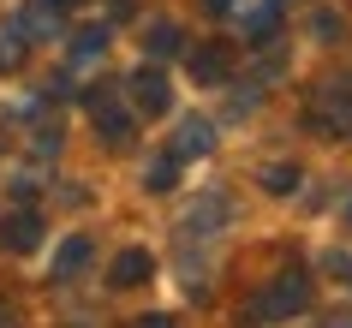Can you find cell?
I'll return each mask as SVG.
<instances>
[{"instance_id":"603a6c76","label":"cell","mask_w":352,"mask_h":328,"mask_svg":"<svg viewBox=\"0 0 352 328\" xmlns=\"http://www.w3.org/2000/svg\"><path fill=\"white\" fill-rule=\"evenodd\" d=\"M54 6H78V0H54Z\"/></svg>"},{"instance_id":"2e32d148","label":"cell","mask_w":352,"mask_h":328,"mask_svg":"<svg viewBox=\"0 0 352 328\" xmlns=\"http://www.w3.org/2000/svg\"><path fill=\"white\" fill-rule=\"evenodd\" d=\"M24 66V36L19 30H0V72H19Z\"/></svg>"},{"instance_id":"8fae6325","label":"cell","mask_w":352,"mask_h":328,"mask_svg":"<svg viewBox=\"0 0 352 328\" xmlns=\"http://www.w3.org/2000/svg\"><path fill=\"white\" fill-rule=\"evenodd\" d=\"M191 66V84H227V48L221 42H204L197 54H186Z\"/></svg>"},{"instance_id":"5b68a950","label":"cell","mask_w":352,"mask_h":328,"mask_svg":"<svg viewBox=\"0 0 352 328\" xmlns=\"http://www.w3.org/2000/svg\"><path fill=\"white\" fill-rule=\"evenodd\" d=\"M167 102H173V84H167L155 66L131 72V108H138V113H167Z\"/></svg>"},{"instance_id":"52a82bcc","label":"cell","mask_w":352,"mask_h":328,"mask_svg":"<svg viewBox=\"0 0 352 328\" xmlns=\"http://www.w3.org/2000/svg\"><path fill=\"white\" fill-rule=\"evenodd\" d=\"M149 274H155V256H149L144 245H126V251L113 256V269H108V281H113V287H144Z\"/></svg>"},{"instance_id":"6da1fadb","label":"cell","mask_w":352,"mask_h":328,"mask_svg":"<svg viewBox=\"0 0 352 328\" xmlns=\"http://www.w3.org/2000/svg\"><path fill=\"white\" fill-rule=\"evenodd\" d=\"M305 305H311V281L293 269V274H275V281L245 305V316H257V322H280V316H298Z\"/></svg>"},{"instance_id":"7402d4cb","label":"cell","mask_w":352,"mask_h":328,"mask_svg":"<svg viewBox=\"0 0 352 328\" xmlns=\"http://www.w3.org/2000/svg\"><path fill=\"white\" fill-rule=\"evenodd\" d=\"M0 322H12V310H6V305H0Z\"/></svg>"},{"instance_id":"cb8c5ba5","label":"cell","mask_w":352,"mask_h":328,"mask_svg":"<svg viewBox=\"0 0 352 328\" xmlns=\"http://www.w3.org/2000/svg\"><path fill=\"white\" fill-rule=\"evenodd\" d=\"M346 221H352V203H346Z\"/></svg>"},{"instance_id":"30bf717a","label":"cell","mask_w":352,"mask_h":328,"mask_svg":"<svg viewBox=\"0 0 352 328\" xmlns=\"http://www.w3.org/2000/svg\"><path fill=\"white\" fill-rule=\"evenodd\" d=\"M209 149H215V126H209V120H186V126L173 131V155H179V162H197Z\"/></svg>"},{"instance_id":"277c9868","label":"cell","mask_w":352,"mask_h":328,"mask_svg":"<svg viewBox=\"0 0 352 328\" xmlns=\"http://www.w3.org/2000/svg\"><path fill=\"white\" fill-rule=\"evenodd\" d=\"M36 245H42V215H36V209H12V215H0V251L30 256Z\"/></svg>"},{"instance_id":"3957f363","label":"cell","mask_w":352,"mask_h":328,"mask_svg":"<svg viewBox=\"0 0 352 328\" xmlns=\"http://www.w3.org/2000/svg\"><path fill=\"white\" fill-rule=\"evenodd\" d=\"M84 108H90V120H96V138H102V144H131V113L120 108V102H113L108 90H90L84 96Z\"/></svg>"},{"instance_id":"ffe728a7","label":"cell","mask_w":352,"mask_h":328,"mask_svg":"<svg viewBox=\"0 0 352 328\" xmlns=\"http://www.w3.org/2000/svg\"><path fill=\"white\" fill-rule=\"evenodd\" d=\"M204 12L209 19H227V12H239V0H204Z\"/></svg>"},{"instance_id":"7c38bea8","label":"cell","mask_w":352,"mask_h":328,"mask_svg":"<svg viewBox=\"0 0 352 328\" xmlns=\"http://www.w3.org/2000/svg\"><path fill=\"white\" fill-rule=\"evenodd\" d=\"M186 48V30L173 19H155V24H144V54L149 60H167V54H179Z\"/></svg>"},{"instance_id":"5bb4252c","label":"cell","mask_w":352,"mask_h":328,"mask_svg":"<svg viewBox=\"0 0 352 328\" xmlns=\"http://www.w3.org/2000/svg\"><path fill=\"white\" fill-rule=\"evenodd\" d=\"M239 24H245V42H269L280 30V6H269V0H263L257 12H239Z\"/></svg>"},{"instance_id":"9a60e30c","label":"cell","mask_w":352,"mask_h":328,"mask_svg":"<svg viewBox=\"0 0 352 328\" xmlns=\"http://www.w3.org/2000/svg\"><path fill=\"white\" fill-rule=\"evenodd\" d=\"M144 185H149V191H173V185H179V155H173V149L155 155V162L144 167Z\"/></svg>"},{"instance_id":"4fadbf2b","label":"cell","mask_w":352,"mask_h":328,"mask_svg":"<svg viewBox=\"0 0 352 328\" xmlns=\"http://www.w3.org/2000/svg\"><path fill=\"white\" fill-rule=\"evenodd\" d=\"M221 221H227V197H221V191H209L204 203H191V209H186V233H215Z\"/></svg>"},{"instance_id":"9c48e42d","label":"cell","mask_w":352,"mask_h":328,"mask_svg":"<svg viewBox=\"0 0 352 328\" xmlns=\"http://www.w3.org/2000/svg\"><path fill=\"white\" fill-rule=\"evenodd\" d=\"M90 256H96V239H90V233H72V239L54 251V281H72V274H84V269H90Z\"/></svg>"},{"instance_id":"e0dca14e","label":"cell","mask_w":352,"mask_h":328,"mask_svg":"<svg viewBox=\"0 0 352 328\" xmlns=\"http://www.w3.org/2000/svg\"><path fill=\"white\" fill-rule=\"evenodd\" d=\"M263 185H269V191H298V167H287V162L263 167Z\"/></svg>"},{"instance_id":"7a4b0ae2","label":"cell","mask_w":352,"mask_h":328,"mask_svg":"<svg viewBox=\"0 0 352 328\" xmlns=\"http://www.w3.org/2000/svg\"><path fill=\"white\" fill-rule=\"evenodd\" d=\"M311 126L329 131V138H346V131H352V84H322V90H316Z\"/></svg>"},{"instance_id":"44dd1931","label":"cell","mask_w":352,"mask_h":328,"mask_svg":"<svg viewBox=\"0 0 352 328\" xmlns=\"http://www.w3.org/2000/svg\"><path fill=\"white\" fill-rule=\"evenodd\" d=\"M113 6V19H131V0H108Z\"/></svg>"},{"instance_id":"ac0fdd59","label":"cell","mask_w":352,"mask_h":328,"mask_svg":"<svg viewBox=\"0 0 352 328\" xmlns=\"http://www.w3.org/2000/svg\"><path fill=\"white\" fill-rule=\"evenodd\" d=\"M60 155V126L54 131H36V162H54Z\"/></svg>"},{"instance_id":"ba28073f","label":"cell","mask_w":352,"mask_h":328,"mask_svg":"<svg viewBox=\"0 0 352 328\" xmlns=\"http://www.w3.org/2000/svg\"><path fill=\"white\" fill-rule=\"evenodd\" d=\"M108 42H113V30H108V24H78V30H72V42H66V48H72L66 60H72V66H96V60L108 54Z\"/></svg>"},{"instance_id":"d6986e66","label":"cell","mask_w":352,"mask_h":328,"mask_svg":"<svg viewBox=\"0 0 352 328\" xmlns=\"http://www.w3.org/2000/svg\"><path fill=\"white\" fill-rule=\"evenodd\" d=\"M329 274H340V281H352V251H329Z\"/></svg>"},{"instance_id":"8992f818","label":"cell","mask_w":352,"mask_h":328,"mask_svg":"<svg viewBox=\"0 0 352 328\" xmlns=\"http://www.w3.org/2000/svg\"><path fill=\"white\" fill-rule=\"evenodd\" d=\"M12 30H19V36H36V42H54L60 36V6H54V0H30Z\"/></svg>"}]
</instances>
